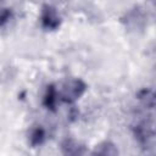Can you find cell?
I'll return each instance as SVG.
<instances>
[{"label": "cell", "instance_id": "1", "mask_svg": "<svg viewBox=\"0 0 156 156\" xmlns=\"http://www.w3.org/2000/svg\"><path fill=\"white\" fill-rule=\"evenodd\" d=\"M43 22L46 27H50V28L56 27L58 23V17H57L56 11L51 7H48L43 13Z\"/></svg>", "mask_w": 156, "mask_h": 156}]
</instances>
